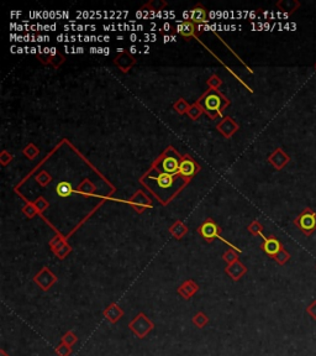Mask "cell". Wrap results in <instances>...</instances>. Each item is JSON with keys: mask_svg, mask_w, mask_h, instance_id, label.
I'll return each mask as SVG.
<instances>
[{"mask_svg": "<svg viewBox=\"0 0 316 356\" xmlns=\"http://www.w3.org/2000/svg\"><path fill=\"white\" fill-rule=\"evenodd\" d=\"M33 281L42 291H48L56 283L57 279L48 268L45 267L33 277Z\"/></svg>", "mask_w": 316, "mask_h": 356, "instance_id": "3", "label": "cell"}, {"mask_svg": "<svg viewBox=\"0 0 316 356\" xmlns=\"http://www.w3.org/2000/svg\"><path fill=\"white\" fill-rule=\"evenodd\" d=\"M162 167H163V170H165L166 173H169V174H173V173H176V172L179 171L178 162H177L176 158H173V157L165 158V161H163V163H162Z\"/></svg>", "mask_w": 316, "mask_h": 356, "instance_id": "11", "label": "cell"}, {"mask_svg": "<svg viewBox=\"0 0 316 356\" xmlns=\"http://www.w3.org/2000/svg\"><path fill=\"white\" fill-rule=\"evenodd\" d=\"M208 105H209L211 109H217L219 108V98L210 97L209 100H208Z\"/></svg>", "mask_w": 316, "mask_h": 356, "instance_id": "22", "label": "cell"}, {"mask_svg": "<svg viewBox=\"0 0 316 356\" xmlns=\"http://www.w3.org/2000/svg\"><path fill=\"white\" fill-rule=\"evenodd\" d=\"M0 356H10V355H8V354H6V351L4 350V349H1V350H0Z\"/></svg>", "mask_w": 316, "mask_h": 356, "instance_id": "23", "label": "cell"}, {"mask_svg": "<svg viewBox=\"0 0 316 356\" xmlns=\"http://www.w3.org/2000/svg\"><path fill=\"white\" fill-rule=\"evenodd\" d=\"M306 313L311 317V319L316 320V299L311 302L308 307H306Z\"/></svg>", "mask_w": 316, "mask_h": 356, "instance_id": "19", "label": "cell"}, {"mask_svg": "<svg viewBox=\"0 0 316 356\" xmlns=\"http://www.w3.org/2000/svg\"><path fill=\"white\" fill-rule=\"evenodd\" d=\"M124 314H125V312L122 310V308H121L118 303H115V302H113V303L109 304V306H107L106 308L103 310V315L105 317V319H106L107 322L111 324L118 323L119 320L124 317Z\"/></svg>", "mask_w": 316, "mask_h": 356, "instance_id": "4", "label": "cell"}, {"mask_svg": "<svg viewBox=\"0 0 316 356\" xmlns=\"http://www.w3.org/2000/svg\"><path fill=\"white\" fill-rule=\"evenodd\" d=\"M262 237H263V244H262L263 251L266 252L267 255H270L272 259H274V257L278 255V252L283 248V246H282V244L279 243L274 236L271 237L262 236Z\"/></svg>", "mask_w": 316, "mask_h": 356, "instance_id": "5", "label": "cell"}, {"mask_svg": "<svg viewBox=\"0 0 316 356\" xmlns=\"http://www.w3.org/2000/svg\"><path fill=\"white\" fill-rule=\"evenodd\" d=\"M199 232L201 236L208 241L214 240L215 237H219V227L211 220H208L199 228Z\"/></svg>", "mask_w": 316, "mask_h": 356, "instance_id": "6", "label": "cell"}, {"mask_svg": "<svg viewBox=\"0 0 316 356\" xmlns=\"http://www.w3.org/2000/svg\"><path fill=\"white\" fill-rule=\"evenodd\" d=\"M246 271H247V268L242 265L241 263H239V261H235V263H230L228 267H226V274L234 279V281H239L246 274Z\"/></svg>", "mask_w": 316, "mask_h": 356, "instance_id": "8", "label": "cell"}, {"mask_svg": "<svg viewBox=\"0 0 316 356\" xmlns=\"http://www.w3.org/2000/svg\"><path fill=\"white\" fill-rule=\"evenodd\" d=\"M192 323L194 324L196 328L203 329L208 325V323H209V317H208V315H206L204 312H198L193 315Z\"/></svg>", "mask_w": 316, "mask_h": 356, "instance_id": "10", "label": "cell"}, {"mask_svg": "<svg viewBox=\"0 0 316 356\" xmlns=\"http://www.w3.org/2000/svg\"><path fill=\"white\" fill-rule=\"evenodd\" d=\"M129 329L138 339H145L154 329V323L143 312L135 315V318L129 323Z\"/></svg>", "mask_w": 316, "mask_h": 356, "instance_id": "1", "label": "cell"}, {"mask_svg": "<svg viewBox=\"0 0 316 356\" xmlns=\"http://www.w3.org/2000/svg\"><path fill=\"white\" fill-rule=\"evenodd\" d=\"M250 230L255 235H262V227L258 223H253L250 227Z\"/></svg>", "mask_w": 316, "mask_h": 356, "instance_id": "20", "label": "cell"}, {"mask_svg": "<svg viewBox=\"0 0 316 356\" xmlns=\"http://www.w3.org/2000/svg\"><path fill=\"white\" fill-rule=\"evenodd\" d=\"M57 193L60 197H68L72 193V186L68 182H60L57 186Z\"/></svg>", "mask_w": 316, "mask_h": 356, "instance_id": "17", "label": "cell"}, {"mask_svg": "<svg viewBox=\"0 0 316 356\" xmlns=\"http://www.w3.org/2000/svg\"><path fill=\"white\" fill-rule=\"evenodd\" d=\"M55 353L57 356H69L72 354V346L67 345L66 342L60 341L55 349Z\"/></svg>", "mask_w": 316, "mask_h": 356, "instance_id": "15", "label": "cell"}, {"mask_svg": "<svg viewBox=\"0 0 316 356\" xmlns=\"http://www.w3.org/2000/svg\"><path fill=\"white\" fill-rule=\"evenodd\" d=\"M190 19L193 20L194 22H206L208 20H206V13L205 10H204L203 8H200V6H198V8L196 9H193L192 11H190Z\"/></svg>", "mask_w": 316, "mask_h": 356, "instance_id": "13", "label": "cell"}, {"mask_svg": "<svg viewBox=\"0 0 316 356\" xmlns=\"http://www.w3.org/2000/svg\"><path fill=\"white\" fill-rule=\"evenodd\" d=\"M177 31L181 32L184 37H189L192 36L193 32H194V25H193L190 21H188V20L181 21L179 22V25L177 26Z\"/></svg>", "mask_w": 316, "mask_h": 356, "instance_id": "12", "label": "cell"}, {"mask_svg": "<svg viewBox=\"0 0 316 356\" xmlns=\"http://www.w3.org/2000/svg\"><path fill=\"white\" fill-rule=\"evenodd\" d=\"M60 341L66 342L67 345H69V346H73L75 344V342L78 341V337H77V335H75V331L69 330V331H67V333L63 335V337H62V340H60Z\"/></svg>", "mask_w": 316, "mask_h": 356, "instance_id": "16", "label": "cell"}, {"mask_svg": "<svg viewBox=\"0 0 316 356\" xmlns=\"http://www.w3.org/2000/svg\"><path fill=\"white\" fill-rule=\"evenodd\" d=\"M156 180L162 188H169L172 186V183H173V176L165 172V173H161L160 176L157 177Z\"/></svg>", "mask_w": 316, "mask_h": 356, "instance_id": "14", "label": "cell"}, {"mask_svg": "<svg viewBox=\"0 0 316 356\" xmlns=\"http://www.w3.org/2000/svg\"><path fill=\"white\" fill-rule=\"evenodd\" d=\"M224 259H225L227 263H235V261H236L237 256H236V254H235L234 251H228V252H226L225 255H224Z\"/></svg>", "mask_w": 316, "mask_h": 356, "instance_id": "21", "label": "cell"}, {"mask_svg": "<svg viewBox=\"0 0 316 356\" xmlns=\"http://www.w3.org/2000/svg\"><path fill=\"white\" fill-rule=\"evenodd\" d=\"M135 52H136V47L132 46L131 47V53H135Z\"/></svg>", "mask_w": 316, "mask_h": 356, "instance_id": "24", "label": "cell"}, {"mask_svg": "<svg viewBox=\"0 0 316 356\" xmlns=\"http://www.w3.org/2000/svg\"><path fill=\"white\" fill-rule=\"evenodd\" d=\"M196 166L194 165L192 160H184L179 165V172L185 177H192L196 173Z\"/></svg>", "mask_w": 316, "mask_h": 356, "instance_id": "9", "label": "cell"}, {"mask_svg": "<svg viewBox=\"0 0 316 356\" xmlns=\"http://www.w3.org/2000/svg\"><path fill=\"white\" fill-rule=\"evenodd\" d=\"M199 290V286L194 281L189 279V281H185L184 283L181 284V287L178 288V293L183 297L184 299H190L193 295L196 294Z\"/></svg>", "mask_w": 316, "mask_h": 356, "instance_id": "7", "label": "cell"}, {"mask_svg": "<svg viewBox=\"0 0 316 356\" xmlns=\"http://www.w3.org/2000/svg\"><path fill=\"white\" fill-rule=\"evenodd\" d=\"M294 224L300 232H302L306 236H310L316 230V213L310 208H306L304 212L294 220Z\"/></svg>", "mask_w": 316, "mask_h": 356, "instance_id": "2", "label": "cell"}, {"mask_svg": "<svg viewBox=\"0 0 316 356\" xmlns=\"http://www.w3.org/2000/svg\"><path fill=\"white\" fill-rule=\"evenodd\" d=\"M290 259V255H289V252L286 251V250H284V248H282L281 251L278 252L277 256L274 257V260L277 261L279 265H284V263H286V261Z\"/></svg>", "mask_w": 316, "mask_h": 356, "instance_id": "18", "label": "cell"}]
</instances>
